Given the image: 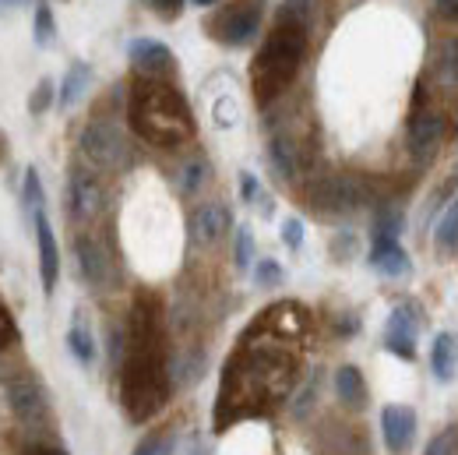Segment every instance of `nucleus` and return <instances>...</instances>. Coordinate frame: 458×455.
<instances>
[{
    "mask_svg": "<svg viewBox=\"0 0 458 455\" xmlns=\"http://www.w3.org/2000/svg\"><path fill=\"white\" fill-rule=\"evenodd\" d=\"M21 205L29 216L43 212L47 209V194H43V180L36 170H25V184H21Z\"/></svg>",
    "mask_w": 458,
    "mask_h": 455,
    "instance_id": "28",
    "label": "nucleus"
},
{
    "mask_svg": "<svg viewBox=\"0 0 458 455\" xmlns=\"http://www.w3.org/2000/svg\"><path fill=\"white\" fill-rule=\"evenodd\" d=\"M420 325H423V314L416 304H399L392 314H388V329H385V346L402 356V360H412L416 356V339H420Z\"/></svg>",
    "mask_w": 458,
    "mask_h": 455,
    "instance_id": "10",
    "label": "nucleus"
},
{
    "mask_svg": "<svg viewBox=\"0 0 458 455\" xmlns=\"http://www.w3.org/2000/svg\"><path fill=\"white\" fill-rule=\"evenodd\" d=\"M283 279H286V272H283V265L276 258H265V262L254 265V283L261 289H276V286H283Z\"/></svg>",
    "mask_w": 458,
    "mask_h": 455,
    "instance_id": "30",
    "label": "nucleus"
},
{
    "mask_svg": "<svg viewBox=\"0 0 458 455\" xmlns=\"http://www.w3.org/2000/svg\"><path fill=\"white\" fill-rule=\"evenodd\" d=\"M163 18H176L180 14V7H183V0H148Z\"/></svg>",
    "mask_w": 458,
    "mask_h": 455,
    "instance_id": "40",
    "label": "nucleus"
},
{
    "mask_svg": "<svg viewBox=\"0 0 458 455\" xmlns=\"http://www.w3.org/2000/svg\"><path fill=\"white\" fill-rule=\"evenodd\" d=\"M310 202L321 216H349L367 202V187L356 176H328L318 184Z\"/></svg>",
    "mask_w": 458,
    "mask_h": 455,
    "instance_id": "8",
    "label": "nucleus"
},
{
    "mask_svg": "<svg viewBox=\"0 0 458 455\" xmlns=\"http://www.w3.org/2000/svg\"><path fill=\"white\" fill-rule=\"evenodd\" d=\"M198 7H212V4H219V0H194Z\"/></svg>",
    "mask_w": 458,
    "mask_h": 455,
    "instance_id": "43",
    "label": "nucleus"
},
{
    "mask_svg": "<svg viewBox=\"0 0 458 455\" xmlns=\"http://www.w3.org/2000/svg\"><path fill=\"white\" fill-rule=\"evenodd\" d=\"M134 455H173V434H152V438H145Z\"/></svg>",
    "mask_w": 458,
    "mask_h": 455,
    "instance_id": "33",
    "label": "nucleus"
},
{
    "mask_svg": "<svg viewBox=\"0 0 458 455\" xmlns=\"http://www.w3.org/2000/svg\"><path fill=\"white\" fill-rule=\"evenodd\" d=\"M212 176V167H208V159H201V156H194V159H187L180 173H176V191L180 194H198L201 187H205V180Z\"/></svg>",
    "mask_w": 458,
    "mask_h": 455,
    "instance_id": "22",
    "label": "nucleus"
},
{
    "mask_svg": "<svg viewBox=\"0 0 458 455\" xmlns=\"http://www.w3.org/2000/svg\"><path fill=\"white\" fill-rule=\"evenodd\" d=\"M226 233H229V209L226 205L208 202V205L194 209V216H191V236H194V244H198V247H212V244H219Z\"/></svg>",
    "mask_w": 458,
    "mask_h": 455,
    "instance_id": "16",
    "label": "nucleus"
},
{
    "mask_svg": "<svg viewBox=\"0 0 458 455\" xmlns=\"http://www.w3.org/2000/svg\"><path fill=\"white\" fill-rule=\"evenodd\" d=\"M212 116H216V124H219V127H233V124H236V116H240V110H236V99H233V96L216 99Z\"/></svg>",
    "mask_w": 458,
    "mask_h": 455,
    "instance_id": "34",
    "label": "nucleus"
},
{
    "mask_svg": "<svg viewBox=\"0 0 458 455\" xmlns=\"http://www.w3.org/2000/svg\"><path fill=\"white\" fill-rule=\"evenodd\" d=\"M92 67L85 64V60H74L71 67H67V74H64V82H60V96L57 103L64 110H71V107H78L81 99H85V92L92 89Z\"/></svg>",
    "mask_w": 458,
    "mask_h": 455,
    "instance_id": "19",
    "label": "nucleus"
},
{
    "mask_svg": "<svg viewBox=\"0 0 458 455\" xmlns=\"http://www.w3.org/2000/svg\"><path fill=\"white\" fill-rule=\"evenodd\" d=\"M437 82L448 89H458V36L445 39V47L437 54Z\"/></svg>",
    "mask_w": 458,
    "mask_h": 455,
    "instance_id": "27",
    "label": "nucleus"
},
{
    "mask_svg": "<svg viewBox=\"0 0 458 455\" xmlns=\"http://www.w3.org/2000/svg\"><path fill=\"white\" fill-rule=\"evenodd\" d=\"M103 205H106V191H103L99 176L89 167L74 163L67 170V184H64V209H67V216L74 223H92L103 212Z\"/></svg>",
    "mask_w": 458,
    "mask_h": 455,
    "instance_id": "6",
    "label": "nucleus"
},
{
    "mask_svg": "<svg viewBox=\"0 0 458 455\" xmlns=\"http://www.w3.org/2000/svg\"><path fill=\"white\" fill-rule=\"evenodd\" d=\"M445 114H437V110H420V114L409 120V152H412V159H420V163H427L434 152H437V145L445 142Z\"/></svg>",
    "mask_w": 458,
    "mask_h": 455,
    "instance_id": "11",
    "label": "nucleus"
},
{
    "mask_svg": "<svg viewBox=\"0 0 458 455\" xmlns=\"http://www.w3.org/2000/svg\"><path fill=\"white\" fill-rule=\"evenodd\" d=\"M54 99H57V89H54V82L50 78H39V85L29 92V114L32 116H43L50 107H54Z\"/></svg>",
    "mask_w": 458,
    "mask_h": 455,
    "instance_id": "29",
    "label": "nucleus"
},
{
    "mask_svg": "<svg viewBox=\"0 0 458 455\" xmlns=\"http://www.w3.org/2000/svg\"><path fill=\"white\" fill-rule=\"evenodd\" d=\"M32 36L39 47H54L57 39V18H54V7L47 0L36 4V14H32Z\"/></svg>",
    "mask_w": 458,
    "mask_h": 455,
    "instance_id": "26",
    "label": "nucleus"
},
{
    "mask_svg": "<svg viewBox=\"0 0 458 455\" xmlns=\"http://www.w3.org/2000/svg\"><path fill=\"white\" fill-rule=\"evenodd\" d=\"M127 124L141 142H148L156 149H180L194 138V114H191L187 99L170 82L148 78V74H141L131 85Z\"/></svg>",
    "mask_w": 458,
    "mask_h": 455,
    "instance_id": "3",
    "label": "nucleus"
},
{
    "mask_svg": "<svg viewBox=\"0 0 458 455\" xmlns=\"http://www.w3.org/2000/svg\"><path fill=\"white\" fill-rule=\"evenodd\" d=\"M434 7H437V18L458 25V0H434Z\"/></svg>",
    "mask_w": 458,
    "mask_h": 455,
    "instance_id": "39",
    "label": "nucleus"
},
{
    "mask_svg": "<svg viewBox=\"0 0 458 455\" xmlns=\"http://www.w3.org/2000/svg\"><path fill=\"white\" fill-rule=\"evenodd\" d=\"M345 254H352V233H343V240H339V251H335V258H345Z\"/></svg>",
    "mask_w": 458,
    "mask_h": 455,
    "instance_id": "41",
    "label": "nucleus"
},
{
    "mask_svg": "<svg viewBox=\"0 0 458 455\" xmlns=\"http://www.w3.org/2000/svg\"><path fill=\"white\" fill-rule=\"evenodd\" d=\"M434 240H437V251L441 254H452L458 247V198H452V205L441 212L437 229H434Z\"/></svg>",
    "mask_w": 458,
    "mask_h": 455,
    "instance_id": "23",
    "label": "nucleus"
},
{
    "mask_svg": "<svg viewBox=\"0 0 458 455\" xmlns=\"http://www.w3.org/2000/svg\"><path fill=\"white\" fill-rule=\"evenodd\" d=\"M18 339V329H14V318H11V311L0 304V349L4 346H11V342Z\"/></svg>",
    "mask_w": 458,
    "mask_h": 455,
    "instance_id": "38",
    "label": "nucleus"
},
{
    "mask_svg": "<svg viewBox=\"0 0 458 455\" xmlns=\"http://www.w3.org/2000/svg\"><path fill=\"white\" fill-rule=\"evenodd\" d=\"M127 57H131V64L141 74H148V78H163V74H170L173 67H176V57H173L170 47L159 43V39H145V36L127 47Z\"/></svg>",
    "mask_w": 458,
    "mask_h": 455,
    "instance_id": "14",
    "label": "nucleus"
},
{
    "mask_svg": "<svg viewBox=\"0 0 458 455\" xmlns=\"http://www.w3.org/2000/svg\"><path fill=\"white\" fill-rule=\"evenodd\" d=\"M430 371L437 382H452L458 371V339L452 332H441L430 346Z\"/></svg>",
    "mask_w": 458,
    "mask_h": 455,
    "instance_id": "20",
    "label": "nucleus"
},
{
    "mask_svg": "<svg viewBox=\"0 0 458 455\" xmlns=\"http://www.w3.org/2000/svg\"><path fill=\"white\" fill-rule=\"evenodd\" d=\"M268 163L289 184L300 176V170H303V149H300V142L289 131H276L268 138Z\"/></svg>",
    "mask_w": 458,
    "mask_h": 455,
    "instance_id": "17",
    "label": "nucleus"
},
{
    "mask_svg": "<svg viewBox=\"0 0 458 455\" xmlns=\"http://www.w3.org/2000/svg\"><path fill=\"white\" fill-rule=\"evenodd\" d=\"M427 455H458V431H448V434H437L430 442Z\"/></svg>",
    "mask_w": 458,
    "mask_h": 455,
    "instance_id": "36",
    "label": "nucleus"
},
{
    "mask_svg": "<svg viewBox=\"0 0 458 455\" xmlns=\"http://www.w3.org/2000/svg\"><path fill=\"white\" fill-rule=\"evenodd\" d=\"M11 4H39V0H11Z\"/></svg>",
    "mask_w": 458,
    "mask_h": 455,
    "instance_id": "44",
    "label": "nucleus"
},
{
    "mask_svg": "<svg viewBox=\"0 0 458 455\" xmlns=\"http://www.w3.org/2000/svg\"><path fill=\"white\" fill-rule=\"evenodd\" d=\"M7 402H11V413H14L21 424H39V420L50 413L43 385H39V382H32V378H18V382H11V389H7Z\"/></svg>",
    "mask_w": 458,
    "mask_h": 455,
    "instance_id": "13",
    "label": "nucleus"
},
{
    "mask_svg": "<svg viewBox=\"0 0 458 455\" xmlns=\"http://www.w3.org/2000/svg\"><path fill=\"white\" fill-rule=\"evenodd\" d=\"M261 18H265V0H236L223 11V18L212 29L226 47H247L258 36Z\"/></svg>",
    "mask_w": 458,
    "mask_h": 455,
    "instance_id": "7",
    "label": "nucleus"
},
{
    "mask_svg": "<svg viewBox=\"0 0 458 455\" xmlns=\"http://www.w3.org/2000/svg\"><path fill=\"white\" fill-rule=\"evenodd\" d=\"M335 396L349 409H363L367 406V382H363V374L356 367L345 364V367L335 371Z\"/></svg>",
    "mask_w": 458,
    "mask_h": 455,
    "instance_id": "21",
    "label": "nucleus"
},
{
    "mask_svg": "<svg viewBox=\"0 0 458 455\" xmlns=\"http://www.w3.org/2000/svg\"><path fill=\"white\" fill-rule=\"evenodd\" d=\"M283 240H286L289 251H300L303 247V219L289 216L286 223H283Z\"/></svg>",
    "mask_w": 458,
    "mask_h": 455,
    "instance_id": "35",
    "label": "nucleus"
},
{
    "mask_svg": "<svg viewBox=\"0 0 458 455\" xmlns=\"http://www.w3.org/2000/svg\"><path fill=\"white\" fill-rule=\"evenodd\" d=\"M74 258H78L81 279L92 286V289H110L114 286V258H110V251H106L103 240L81 233L74 240Z\"/></svg>",
    "mask_w": 458,
    "mask_h": 455,
    "instance_id": "9",
    "label": "nucleus"
},
{
    "mask_svg": "<svg viewBox=\"0 0 458 455\" xmlns=\"http://www.w3.org/2000/svg\"><path fill=\"white\" fill-rule=\"evenodd\" d=\"M25 455H67V452H60V449H50V445H36V449H29Z\"/></svg>",
    "mask_w": 458,
    "mask_h": 455,
    "instance_id": "42",
    "label": "nucleus"
},
{
    "mask_svg": "<svg viewBox=\"0 0 458 455\" xmlns=\"http://www.w3.org/2000/svg\"><path fill=\"white\" fill-rule=\"evenodd\" d=\"M233 262H236V269H247V265L254 262V233H250V227H236Z\"/></svg>",
    "mask_w": 458,
    "mask_h": 455,
    "instance_id": "31",
    "label": "nucleus"
},
{
    "mask_svg": "<svg viewBox=\"0 0 458 455\" xmlns=\"http://www.w3.org/2000/svg\"><path fill=\"white\" fill-rule=\"evenodd\" d=\"M67 349H71L74 360L85 364V367L96 360V339H92V332H89L85 322H74V325L67 329Z\"/></svg>",
    "mask_w": 458,
    "mask_h": 455,
    "instance_id": "24",
    "label": "nucleus"
},
{
    "mask_svg": "<svg viewBox=\"0 0 458 455\" xmlns=\"http://www.w3.org/2000/svg\"><path fill=\"white\" fill-rule=\"evenodd\" d=\"M370 269H374L377 276L402 279V276H409L412 262H409V254L402 251L399 240H374V251H370Z\"/></svg>",
    "mask_w": 458,
    "mask_h": 455,
    "instance_id": "18",
    "label": "nucleus"
},
{
    "mask_svg": "<svg viewBox=\"0 0 458 455\" xmlns=\"http://www.w3.org/2000/svg\"><path fill=\"white\" fill-rule=\"evenodd\" d=\"M402 233V212L399 209H385L374 219V240H399Z\"/></svg>",
    "mask_w": 458,
    "mask_h": 455,
    "instance_id": "32",
    "label": "nucleus"
},
{
    "mask_svg": "<svg viewBox=\"0 0 458 455\" xmlns=\"http://www.w3.org/2000/svg\"><path fill=\"white\" fill-rule=\"evenodd\" d=\"M296 356L283 349L276 339L258 342L254 336L243 342L240 353H233L223 374V392L216 402V424L254 416L293 392L296 385Z\"/></svg>",
    "mask_w": 458,
    "mask_h": 455,
    "instance_id": "1",
    "label": "nucleus"
},
{
    "mask_svg": "<svg viewBox=\"0 0 458 455\" xmlns=\"http://www.w3.org/2000/svg\"><path fill=\"white\" fill-rule=\"evenodd\" d=\"M170 399V364L163 353V318L156 296L141 293L127 322V360L120 371V402L131 420H152Z\"/></svg>",
    "mask_w": 458,
    "mask_h": 455,
    "instance_id": "2",
    "label": "nucleus"
},
{
    "mask_svg": "<svg viewBox=\"0 0 458 455\" xmlns=\"http://www.w3.org/2000/svg\"><path fill=\"white\" fill-rule=\"evenodd\" d=\"M205 371V356L194 349V353H183L170 364V382L173 385H194Z\"/></svg>",
    "mask_w": 458,
    "mask_h": 455,
    "instance_id": "25",
    "label": "nucleus"
},
{
    "mask_svg": "<svg viewBox=\"0 0 458 455\" xmlns=\"http://www.w3.org/2000/svg\"><path fill=\"white\" fill-rule=\"evenodd\" d=\"M32 229H36V247H39V276H43V289L54 293L60 279V247L57 236H54V227H50V216L47 209L32 216Z\"/></svg>",
    "mask_w": 458,
    "mask_h": 455,
    "instance_id": "12",
    "label": "nucleus"
},
{
    "mask_svg": "<svg viewBox=\"0 0 458 455\" xmlns=\"http://www.w3.org/2000/svg\"><path fill=\"white\" fill-rule=\"evenodd\" d=\"M303 54H307V29L296 21H279L250 64V89L261 107H272L296 82Z\"/></svg>",
    "mask_w": 458,
    "mask_h": 455,
    "instance_id": "4",
    "label": "nucleus"
},
{
    "mask_svg": "<svg viewBox=\"0 0 458 455\" xmlns=\"http://www.w3.org/2000/svg\"><path fill=\"white\" fill-rule=\"evenodd\" d=\"M78 149H81V156H85L92 167H99V170H123V167L131 163L127 134L120 131V124L106 120V116H92V120L81 127Z\"/></svg>",
    "mask_w": 458,
    "mask_h": 455,
    "instance_id": "5",
    "label": "nucleus"
},
{
    "mask_svg": "<svg viewBox=\"0 0 458 455\" xmlns=\"http://www.w3.org/2000/svg\"><path fill=\"white\" fill-rule=\"evenodd\" d=\"M381 434H385V445L392 452H405L416 438V413L409 406H399V402L385 406L381 409Z\"/></svg>",
    "mask_w": 458,
    "mask_h": 455,
    "instance_id": "15",
    "label": "nucleus"
},
{
    "mask_svg": "<svg viewBox=\"0 0 458 455\" xmlns=\"http://www.w3.org/2000/svg\"><path fill=\"white\" fill-rule=\"evenodd\" d=\"M240 198L243 202H261V184H258V176L254 173H240Z\"/></svg>",
    "mask_w": 458,
    "mask_h": 455,
    "instance_id": "37",
    "label": "nucleus"
}]
</instances>
